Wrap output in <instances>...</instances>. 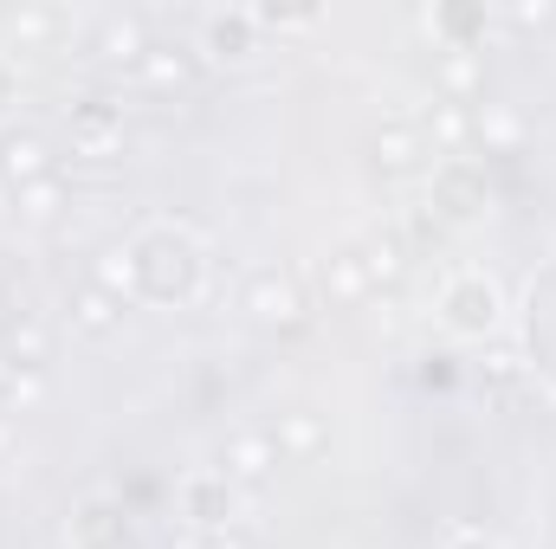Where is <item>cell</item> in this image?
I'll use <instances>...</instances> for the list:
<instances>
[{"label": "cell", "instance_id": "6da1fadb", "mask_svg": "<svg viewBox=\"0 0 556 549\" xmlns=\"http://www.w3.org/2000/svg\"><path fill=\"white\" fill-rule=\"evenodd\" d=\"M427 201H433L440 220H472V214L485 207V175H479L466 155H446V162L433 168V181H427Z\"/></svg>", "mask_w": 556, "mask_h": 549}, {"label": "cell", "instance_id": "7a4b0ae2", "mask_svg": "<svg viewBox=\"0 0 556 549\" xmlns=\"http://www.w3.org/2000/svg\"><path fill=\"white\" fill-rule=\"evenodd\" d=\"M240 310L253 317V323H298L304 317V291H298V278L291 272H253L247 278V291H240Z\"/></svg>", "mask_w": 556, "mask_h": 549}, {"label": "cell", "instance_id": "3957f363", "mask_svg": "<svg viewBox=\"0 0 556 549\" xmlns=\"http://www.w3.org/2000/svg\"><path fill=\"white\" fill-rule=\"evenodd\" d=\"M72 149H78V155H91V162H111V155L124 149V117H117L104 98L72 104Z\"/></svg>", "mask_w": 556, "mask_h": 549}, {"label": "cell", "instance_id": "277c9868", "mask_svg": "<svg viewBox=\"0 0 556 549\" xmlns=\"http://www.w3.org/2000/svg\"><path fill=\"white\" fill-rule=\"evenodd\" d=\"M0 175L13 181V194L33 188V181H46V175H59L52 142L39 137V130H7V137H0Z\"/></svg>", "mask_w": 556, "mask_h": 549}, {"label": "cell", "instance_id": "5b68a950", "mask_svg": "<svg viewBox=\"0 0 556 549\" xmlns=\"http://www.w3.org/2000/svg\"><path fill=\"white\" fill-rule=\"evenodd\" d=\"M446 323L466 330V336H485V330L498 323V284L479 278V272H466L453 291H446Z\"/></svg>", "mask_w": 556, "mask_h": 549}, {"label": "cell", "instance_id": "8992f818", "mask_svg": "<svg viewBox=\"0 0 556 549\" xmlns=\"http://www.w3.org/2000/svg\"><path fill=\"white\" fill-rule=\"evenodd\" d=\"M65 317H72L78 336H111V330L124 323V297H111L98 278H78V284L65 291Z\"/></svg>", "mask_w": 556, "mask_h": 549}, {"label": "cell", "instance_id": "52a82bcc", "mask_svg": "<svg viewBox=\"0 0 556 549\" xmlns=\"http://www.w3.org/2000/svg\"><path fill=\"white\" fill-rule=\"evenodd\" d=\"M181 505H188V518H194V524L227 531V524H233V511H240V485H233V478H220V472H194V478L181 485Z\"/></svg>", "mask_w": 556, "mask_h": 549}, {"label": "cell", "instance_id": "ba28073f", "mask_svg": "<svg viewBox=\"0 0 556 549\" xmlns=\"http://www.w3.org/2000/svg\"><path fill=\"white\" fill-rule=\"evenodd\" d=\"M273 465H278L273 433H233V439L220 446V478H233V485H266Z\"/></svg>", "mask_w": 556, "mask_h": 549}, {"label": "cell", "instance_id": "9c48e42d", "mask_svg": "<svg viewBox=\"0 0 556 549\" xmlns=\"http://www.w3.org/2000/svg\"><path fill=\"white\" fill-rule=\"evenodd\" d=\"M137 78L149 91H188L194 85V52L168 46V39H149V52L137 59Z\"/></svg>", "mask_w": 556, "mask_h": 549}, {"label": "cell", "instance_id": "30bf717a", "mask_svg": "<svg viewBox=\"0 0 556 549\" xmlns=\"http://www.w3.org/2000/svg\"><path fill=\"white\" fill-rule=\"evenodd\" d=\"M356 259H363L369 284H395V278L408 272V240H402V227H376Z\"/></svg>", "mask_w": 556, "mask_h": 549}, {"label": "cell", "instance_id": "8fae6325", "mask_svg": "<svg viewBox=\"0 0 556 549\" xmlns=\"http://www.w3.org/2000/svg\"><path fill=\"white\" fill-rule=\"evenodd\" d=\"M0 336H7V349H0V356H7L13 369H39V375H46V362H52V323L20 317V323H7Z\"/></svg>", "mask_w": 556, "mask_h": 549}, {"label": "cell", "instance_id": "7c38bea8", "mask_svg": "<svg viewBox=\"0 0 556 549\" xmlns=\"http://www.w3.org/2000/svg\"><path fill=\"white\" fill-rule=\"evenodd\" d=\"M376 284H369V272H363V259L356 253H330L324 259V297L337 304V310H350V304H363Z\"/></svg>", "mask_w": 556, "mask_h": 549}, {"label": "cell", "instance_id": "4fadbf2b", "mask_svg": "<svg viewBox=\"0 0 556 549\" xmlns=\"http://www.w3.org/2000/svg\"><path fill=\"white\" fill-rule=\"evenodd\" d=\"M91 52H98V59H130V65H137L142 52H149V39H142V26L130 20V13H104L98 33H91Z\"/></svg>", "mask_w": 556, "mask_h": 549}, {"label": "cell", "instance_id": "5bb4252c", "mask_svg": "<svg viewBox=\"0 0 556 549\" xmlns=\"http://www.w3.org/2000/svg\"><path fill=\"white\" fill-rule=\"evenodd\" d=\"M253 33H260L253 13H214L207 20V52L214 59H247L253 52Z\"/></svg>", "mask_w": 556, "mask_h": 549}, {"label": "cell", "instance_id": "9a60e30c", "mask_svg": "<svg viewBox=\"0 0 556 549\" xmlns=\"http://www.w3.org/2000/svg\"><path fill=\"white\" fill-rule=\"evenodd\" d=\"M479 78H485L479 52H472V46H446V59H440V91H446V104H466V98L479 91Z\"/></svg>", "mask_w": 556, "mask_h": 549}, {"label": "cell", "instance_id": "2e32d148", "mask_svg": "<svg viewBox=\"0 0 556 549\" xmlns=\"http://www.w3.org/2000/svg\"><path fill=\"white\" fill-rule=\"evenodd\" d=\"M65 207H72V188H65V175H46V181L20 188V220H33V227H52Z\"/></svg>", "mask_w": 556, "mask_h": 549}, {"label": "cell", "instance_id": "e0dca14e", "mask_svg": "<svg viewBox=\"0 0 556 549\" xmlns=\"http://www.w3.org/2000/svg\"><path fill=\"white\" fill-rule=\"evenodd\" d=\"M273 446H278V459H311L324 446V420L317 413H278Z\"/></svg>", "mask_w": 556, "mask_h": 549}, {"label": "cell", "instance_id": "ac0fdd59", "mask_svg": "<svg viewBox=\"0 0 556 549\" xmlns=\"http://www.w3.org/2000/svg\"><path fill=\"white\" fill-rule=\"evenodd\" d=\"M420 162V130L415 124H389V130H376V168L382 175H408Z\"/></svg>", "mask_w": 556, "mask_h": 549}, {"label": "cell", "instance_id": "d6986e66", "mask_svg": "<svg viewBox=\"0 0 556 549\" xmlns=\"http://www.w3.org/2000/svg\"><path fill=\"white\" fill-rule=\"evenodd\" d=\"M420 137H433V149H440V155H453L459 142L472 137V117H466V104H446V98H440V104L420 117Z\"/></svg>", "mask_w": 556, "mask_h": 549}, {"label": "cell", "instance_id": "ffe728a7", "mask_svg": "<svg viewBox=\"0 0 556 549\" xmlns=\"http://www.w3.org/2000/svg\"><path fill=\"white\" fill-rule=\"evenodd\" d=\"M7 26H13V46H20V52H39V46H52V39L65 33V13H52V7H20Z\"/></svg>", "mask_w": 556, "mask_h": 549}, {"label": "cell", "instance_id": "44dd1931", "mask_svg": "<svg viewBox=\"0 0 556 549\" xmlns=\"http://www.w3.org/2000/svg\"><path fill=\"white\" fill-rule=\"evenodd\" d=\"M472 130H479V142H485V155H511L518 149V117H505V111H479L472 117Z\"/></svg>", "mask_w": 556, "mask_h": 549}, {"label": "cell", "instance_id": "7402d4cb", "mask_svg": "<svg viewBox=\"0 0 556 549\" xmlns=\"http://www.w3.org/2000/svg\"><path fill=\"white\" fill-rule=\"evenodd\" d=\"M402 240H408V253H415V246H440V240H446V220L433 214V201H415V207H408V233H402Z\"/></svg>", "mask_w": 556, "mask_h": 549}, {"label": "cell", "instance_id": "603a6c76", "mask_svg": "<svg viewBox=\"0 0 556 549\" xmlns=\"http://www.w3.org/2000/svg\"><path fill=\"white\" fill-rule=\"evenodd\" d=\"M98 259H104V266H98V284H104L111 297H124V278H130V259H124L117 246H111V253H98Z\"/></svg>", "mask_w": 556, "mask_h": 549}, {"label": "cell", "instance_id": "cb8c5ba5", "mask_svg": "<svg viewBox=\"0 0 556 549\" xmlns=\"http://www.w3.org/2000/svg\"><path fill=\"white\" fill-rule=\"evenodd\" d=\"M556 7H518V26H551Z\"/></svg>", "mask_w": 556, "mask_h": 549}, {"label": "cell", "instance_id": "d4e9b609", "mask_svg": "<svg viewBox=\"0 0 556 549\" xmlns=\"http://www.w3.org/2000/svg\"><path fill=\"white\" fill-rule=\"evenodd\" d=\"M13 439H20V433H13V413H0V459L13 452Z\"/></svg>", "mask_w": 556, "mask_h": 549}, {"label": "cell", "instance_id": "484cf974", "mask_svg": "<svg viewBox=\"0 0 556 549\" xmlns=\"http://www.w3.org/2000/svg\"><path fill=\"white\" fill-rule=\"evenodd\" d=\"M7 388H13V362L0 356V413H7Z\"/></svg>", "mask_w": 556, "mask_h": 549}, {"label": "cell", "instance_id": "4316f807", "mask_svg": "<svg viewBox=\"0 0 556 549\" xmlns=\"http://www.w3.org/2000/svg\"><path fill=\"white\" fill-rule=\"evenodd\" d=\"M207 549H253V544H247V537H233V531H227V537H214V544H207Z\"/></svg>", "mask_w": 556, "mask_h": 549}, {"label": "cell", "instance_id": "83f0119b", "mask_svg": "<svg viewBox=\"0 0 556 549\" xmlns=\"http://www.w3.org/2000/svg\"><path fill=\"white\" fill-rule=\"evenodd\" d=\"M453 549H498V544H485V537H459Z\"/></svg>", "mask_w": 556, "mask_h": 549}, {"label": "cell", "instance_id": "f1b7e54d", "mask_svg": "<svg viewBox=\"0 0 556 549\" xmlns=\"http://www.w3.org/2000/svg\"><path fill=\"white\" fill-rule=\"evenodd\" d=\"M7 91H13V78H7V65H0V104H7Z\"/></svg>", "mask_w": 556, "mask_h": 549}, {"label": "cell", "instance_id": "f546056e", "mask_svg": "<svg viewBox=\"0 0 556 549\" xmlns=\"http://www.w3.org/2000/svg\"><path fill=\"white\" fill-rule=\"evenodd\" d=\"M7 323H13V317H7V297H0V330H7Z\"/></svg>", "mask_w": 556, "mask_h": 549}]
</instances>
